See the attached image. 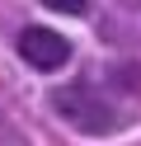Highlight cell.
I'll return each mask as SVG.
<instances>
[{
	"label": "cell",
	"mask_w": 141,
	"mask_h": 146,
	"mask_svg": "<svg viewBox=\"0 0 141 146\" xmlns=\"http://www.w3.org/2000/svg\"><path fill=\"white\" fill-rule=\"evenodd\" d=\"M52 108H56L71 127H80V132H89V137H108V132H118V113H113V108L103 104L94 90H85V85L52 90Z\"/></svg>",
	"instance_id": "obj_1"
},
{
	"label": "cell",
	"mask_w": 141,
	"mask_h": 146,
	"mask_svg": "<svg viewBox=\"0 0 141 146\" xmlns=\"http://www.w3.org/2000/svg\"><path fill=\"white\" fill-rule=\"evenodd\" d=\"M19 57L38 71H56L71 61V38H61L52 29H24L19 33Z\"/></svg>",
	"instance_id": "obj_2"
},
{
	"label": "cell",
	"mask_w": 141,
	"mask_h": 146,
	"mask_svg": "<svg viewBox=\"0 0 141 146\" xmlns=\"http://www.w3.org/2000/svg\"><path fill=\"white\" fill-rule=\"evenodd\" d=\"M52 10H71V14H85L80 0H52Z\"/></svg>",
	"instance_id": "obj_3"
}]
</instances>
